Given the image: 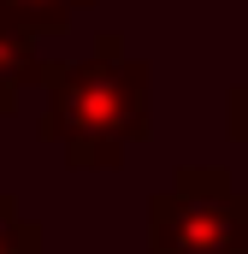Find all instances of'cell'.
Instances as JSON below:
<instances>
[{
    "mask_svg": "<svg viewBox=\"0 0 248 254\" xmlns=\"http://www.w3.org/2000/svg\"><path fill=\"white\" fill-rule=\"evenodd\" d=\"M48 83V60L36 54V36L18 30V24H0V119L18 107L24 89Z\"/></svg>",
    "mask_w": 248,
    "mask_h": 254,
    "instance_id": "3",
    "label": "cell"
},
{
    "mask_svg": "<svg viewBox=\"0 0 248 254\" xmlns=\"http://www.w3.org/2000/svg\"><path fill=\"white\" fill-rule=\"evenodd\" d=\"M95 0H0V24H18L30 36H60L77 24V12H89Z\"/></svg>",
    "mask_w": 248,
    "mask_h": 254,
    "instance_id": "4",
    "label": "cell"
},
{
    "mask_svg": "<svg viewBox=\"0 0 248 254\" xmlns=\"http://www.w3.org/2000/svg\"><path fill=\"white\" fill-rule=\"evenodd\" d=\"M148 254H248V195L225 166H178L148 195Z\"/></svg>",
    "mask_w": 248,
    "mask_h": 254,
    "instance_id": "2",
    "label": "cell"
},
{
    "mask_svg": "<svg viewBox=\"0 0 248 254\" xmlns=\"http://www.w3.org/2000/svg\"><path fill=\"white\" fill-rule=\"evenodd\" d=\"M0 254H42V225L12 195H0Z\"/></svg>",
    "mask_w": 248,
    "mask_h": 254,
    "instance_id": "5",
    "label": "cell"
},
{
    "mask_svg": "<svg viewBox=\"0 0 248 254\" xmlns=\"http://www.w3.org/2000/svg\"><path fill=\"white\" fill-rule=\"evenodd\" d=\"M48 113L36 136L54 142L71 172H113L154 130V71L130 60L107 30L89 60H48Z\"/></svg>",
    "mask_w": 248,
    "mask_h": 254,
    "instance_id": "1",
    "label": "cell"
},
{
    "mask_svg": "<svg viewBox=\"0 0 248 254\" xmlns=\"http://www.w3.org/2000/svg\"><path fill=\"white\" fill-rule=\"evenodd\" d=\"M225 136L231 142H248V83H231L225 89Z\"/></svg>",
    "mask_w": 248,
    "mask_h": 254,
    "instance_id": "6",
    "label": "cell"
}]
</instances>
